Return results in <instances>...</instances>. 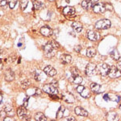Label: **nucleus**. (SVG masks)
I'll return each instance as SVG.
<instances>
[{
	"mask_svg": "<svg viewBox=\"0 0 121 121\" xmlns=\"http://www.w3.org/2000/svg\"><path fill=\"white\" fill-rule=\"evenodd\" d=\"M81 5H82V8L86 10H89L91 7L94 6L93 3H91V2H90L89 0H83V1L82 2Z\"/></svg>",
	"mask_w": 121,
	"mask_h": 121,
	"instance_id": "412c9836",
	"label": "nucleus"
},
{
	"mask_svg": "<svg viewBox=\"0 0 121 121\" xmlns=\"http://www.w3.org/2000/svg\"><path fill=\"white\" fill-rule=\"evenodd\" d=\"M103 99H104L105 100H107V101L110 100V98H109V95H105L104 97H103Z\"/></svg>",
	"mask_w": 121,
	"mask_h": 121,
	"instance_id": "58836bf2",
	"label": "nucleus"
},
{
	"mask_svg": "<svg viewBox=\"0 0 121 121\" xmlns=\"http://www.w3.org/2000/svg\"><path fill=\"white\" fill-rule=\"evenodd\" d=\"M85 88V86H81V85H79L77 87V88H76V90H77V92L78 93H81L82 91H83V89Z\"/></svg>",
	"mask_w": 121,
	"mask_h": 121,
	"instance_id": "72a5a7b5",
	"label": "nucleus"
},
{
	"mask_svg": "<svg viewBox=\"0 0 121 121\" xmlns=\"http://www.w3.org/2000/svg\"><path fill=\"white\" fill-rule=\"evenodd\" d=\"M65 112V107L64 106H60V108L58 109L57 112H56V119H61L64 116Z\"/></svg>",
	"mask_w": 121,
	"mask_h": 121,
	"instance_id": "5701e85b",
	"label": "nucleus"
},
{
	"mask_svg": "<svg viewBox=\"0 0 121 121\" xmlns=\"http://www.w3.org/2000/svg\"><path fill=\"white\" fill-rule=\"evenodd\" d=\"M97 66L94 63H89L86 67V73L88 76H93L96 73Z\"/></svg>",
	"mask_w": 121,
	"mask_h": 121,
	"instance_id": "423d86ee",
	"label": "nucleus"
},
{
	"mask_svg": "<svg viewBox=\"0 0 121 121\" xmlns=\"http://www.w3.org/2000/svg\"><path fill=\"white\" fill-rule=\"evenodd\" d=\"M89 1H90V2H91V3H92L93 4L95 5V3H96V2H98L99 0H89Z\"/></svg>",
	"mask_w": 121,
	"mask_h": 121,
	"instance_id": "a19ab883",
	"label": "nucleus"
},
{
	"mask_svg": "<svg viewBox=\"0 0 121 121\" xmlns=\"http://www.w3.org/2000/svg\"><path fill=\"white\" fill-rule=\"evenodd\" d=\"M110 56H111V57L115 60H118L120 58V53H119L118 50H117L116 48H114V49L111 52Z\"/></svg>",
	"mask_w": 121,
	"mask_h": 121,
	"instance_id": "6ab92c4d",
	"label": "nucleus"
},
{
	"mask_svg": "<svg viewBox=\"0 0 121 121\" xmlns=\"http://www.w3.org/2000/svg\"><path fill=\"white\" fill-rule=\"evenodd\" d=\"M100 89H101V86L100 85L97 83H91V90L95 93H99L100 91Z\"/></svg>",
	"mask_w": 121,
	"mask_h": 121,
	"instance_id": "393cba45",
	"label": "nucleus"
},
{
	"mask_svg": "<svg viewBox=\"0 0 121 121\" xmlns=\"http://www.w3.org/2000/svg\"><path fill=\"white\" fill-rule=\"evenodd\" d=\"M80 95H82V96L83 97V98H89L90 96H91V91H90V90L88 88H86V87H85V88L83 89V91H82L81 93H80Z\"/></svg>",
	"mask_w": 121,
	"mask_h": 121,
	"instance_id": "a878e982",
	"label": "nucleus"
},
{
	"mask_svg": "<svg viewBox=\"0 0 121 121\" xmlns=\"http://www.w3.org/2000/svg\"><path fill=\"white\" fill-rule=\"evenodd\" d=\"M44 3H41V2H36L34 3V7L35 9H37V10H40V9H42L44 7Z\"/></svg>",
	"mask_w": 121,
	"mask_h": 121,
	"instance_id": "cd10ccee",
	"label": "nucleus"
},
{
	"mask_svg": "<svg viewBox=\"0 0 121 121\" xmlns=\"http://www.w3.org/2000/svg\"><path fill=\"white\" fill-rule=\"evenodd\" d=\"M44 72L48 77H54L55 75H56V70L51 65L46 66L44 69Z\"/></svg>",
	"mask_w": 121,
	"mask_h": 121,
	"instance_id": "9d476101",
	"label": "nucleus"
},
{
	"mask_svg": "<svg viewBox=\"0 0 121 121\" xmlns=\"http://www.w3.org/2000/svg\"><path fill=\"white\" fill-rule=\"evenodd\" d=\"M3 68V64H2V62H1V60H0V69Z\"/></svg>",
	"mask_w": 121,
	"mask_h": 121,
	"instance_id": "37998d69",
	"label": "nucleus"
},
{
	"mask_svg": "<svg viewBox=\"0 0 121 121\" xmlns=\"http://www.w3.org/2000/svg\"><path fill=\"white\" fill-rule=\"evenodd\" d=\"M16 3H17V0H8V4L11 9L15 8Z\"/></svg>",
	"mask_w": 121,
	"mask_h": 121,
	"instance_id": "c756f323",
	"label": "nucleus"
},
{
	"mask_svg": "<svg viewBox=\"0 0 121 121\" xmlns=\"http://www.w3.org/2000/svg\"><path fill=\"white\" fill-rule=\"evenodd\" d=\"M30 84V82H29L28 80H23V81L22 82V86L23 87V88H26L27 86Z\"/></svg>",
	"mask_w": 121,
	"mask_h": 121,
	"instance_id": "473e14b6",
	"label": "nucleus"
},
{
	"mask_svg": "<svg viewBox=\"0 0 121 121\" xmlns=\"http://www.w3.org/2000/svg\"><path fill=\"white\" fill-rule=\"evenodd\" d=\"M7 4V0H2L1 2H0V6L3 7H6V6Z\"/></svg>",
	"mask_w": 121,
	"mask_h": 121,
	"instance_id": "f704fd0d",
	"label": "nucleus"
},
{
	"mask_svg": "<svg viewBox=\"0 0 121 121\" xmlns=\"http://www.w3.org/2000/svg\"><path fill=\"white\" fill-rule=\"evenodd\" d=\"M111 25H112V23L109 19H103L99 20L95 24V27L97 30H104V29H108L111 27Z\"/></svg>",
	"mask_w": 121,
	"mask_h": 121,
	"instance_id": "f257e3e1",
	"label": "nucleus"
},
{
	"mask_svg": "<svg viewBox=\"0 0 121 121\" xmlns=\"http://www.w3.org/2000/svg\"><path fill=\"white\" fill-rule=\"evenodd\" d=\"M108 76L111 78H117L121 76V71L116 66H112L108 73Z\"/></svg>",
	"mask_w": 121,
	"mask_h": 121,
	"instance_id": "0eeeda50",
	"label": "nucleus"
},
{
	"mask_svg": "<svg viewBox=\"0 0 121 121\" xmlns=\"http://www.w3.org/2000/svg\"><path fill=\"white\" fill-rule=\"evenodd\" d=\"M6 117H7V112H6L4 110H2L1 112H0V119L4 120Z\"/></svg>",
	"mask_w": 121,
	"mask_h": 121,
	"instance_id": "2f4dec72",
	"label": "nucleus"
},
{
	"mask_svg": "<svg viewBox=\"0 0 121 121\" xmlns=\"http://www.w3.org/2000/svg\"><path fill=\"white\" fill-rule=\"evenodd\" d=\"M86 36L90 40L92 41H96L99 39V34L96 31L94 30H88L86 32Z\"/></svg>",
	"mask_w": 121,
	"mask_h": 121,
	"instance_id": "6e6552de",
	"label": "nucleus"
},
{
	"mask_svg": "<svg viewBox=\"0 0 121 121\" xmlns=\"http://www.w3.org/2000/svg\"><path fill=\"white\" fill-rule=\"evenodd\" d=\"M62 99H64V101L68 103H74L75 99L73 97V95L69 92H65L62 94Z\"/></svg>",
	"mask_w": 121,
	"mask_h": 121,
	"instance_id": "9b49d317",
	"label": "nucleus"
},
{
	"mask_svg": "<svg viewBox=\"0 0 121 121\" xmlns=\"http://www.w3.org/2000/svg\"><path fill=\"white\" fill-rule=\"evenodd\" d=\"M72 28L74 29L76 32L80 33L82 31V24L79 22H73L72 23Z\"/></svg>",
	"mask_w": 121,
	"mask_h": 121,
	"instance_id": "a211bd4d",
	"label": "nucleus"
},
{
	"mask_svg": "<svg viewBox=\"0 0 121 121\" xmlns=\"http://www.w3.org/2000/svg\"><path fill=\"white\" fill-rule=\"evenodd\" d=\"M17 114H18V116L19 118L23 119V120H29V119L31 118L29 112L27 110L25 107H19L18 110H17Z\"/></svg>",
	"mask_w": 121,
	"mask_h": 121,
	"instance_id": "7ed1b4c3",
	"label": "nucleus"
},
{
	"mask_svg": "<svg viewBox=\"0 0 121 121\" xmlns=\"http://www.w3.org/2000/svg\"><path fill=\"white\" fill-rule=\"evenodd\" d=\"M2 101H3V95H0V104H1Z\"/></svg>",
	"mask_w": 121,
	"mask_h": 121,
	"instance_id": "79ce46f5",
	"label": "nucleus"
},
{
	"mask_svg": "<svg viewBox=\"0 0 121 121\" xmlns=\"http://www.w3.org/2000/svg\"><path fill=\"white\" fill-rule=\"evenodd\" d=\"M43 91L45 93L49 94V95H57L58 93L56 86L53 85V84H45V85H44Z\"/></svg>",
	"mask_w": 121,
	"mask_h": 121,
	"instance_id": "f03ea898",
	"label": "nucleus"
},
{
	"mask_svg": "<svg viewBox=\"0 0 121 121\" xmlns=\"http://www.w3.org/2000/svg\"><path fill=\"white\" fill-rule=\"evenodd\" d=\"M65 120H71V121H73V120H75V119H74V117H66V118L65 119Z\"/></svg>",
	"mask_w": 121,
	"mask_h": 121,
	"instance_id": "4c0bfd02",
	"label": "nucleus"
},
{
	"mask_svg": "<svg viewBox=\"0 0 121 121\" xmlns=\"http://www.w3.org/2000/svg\"><path fill=\"white\" fill-rule=\"evenodd\" d=\"M81 49H82V46L81 45H77V46L74 47V50L76 52H79L80 51H81Z\"/></svg>",
	"mask_w": 121,
	"mask_h": 121,
	"instance_id": "e433bc0d",
	"label": "nucleus"
},
{
	"mask_svg": "<svg viewBox=\"0 0 121 121\" xmlns=\"http://www.w3.org/2000/svg\"><path fill=\"white\" fill-rule=\"evenodd\" d=\"M48 1H49V2H54V1H56V0H48Z\"/></svg>",
	"mask_w": 121,
	"mask_h": 121,
	"instance_id": "c03bdc74",
	"label": "nucleus"
},
{
	"mask_svg": "<svg viewBox=\"0 0 121 121\" xmlns=\"http://www.w3.org/2000/svg\"><path fill=\"white\" fill-rule=\"evenodd\" d=\"M93 11L97 14H101V13H104L106 11L105 9V6L103 3H96L93 6Z\"/></svg>",
	"mask_w": 121,
	"mask_h": 121,
	"instance_id": "1a4fd4ad",
	"label": "nucleus"
},
{
	"mask_svg": "<svg viewBox=\"0 0 121 121\" xmlns=\"http://www.w3.org/2000/svg\"><path fill=\"white\" fill-rule=\"evenodd\" d=\"M63 14L67 17H72L75 15V10L72 7H65L63 9Z\"/></svg>",
	"mask_w": 121,
	"mask_h": 121,
	"instance_id": "f8f14e48",
	"label": "nucleus"
},
{
	"mask_svg": "<svg viewBox=\"0 0 121 121\" xmlns=\"http://www.w3.org/2000/svg\"><path fill=\"white\" fill-rule=\"evenodd\" d=\"M5 80L7 82H11L15 79V73L11 69H7L4 73Z\"/></svg>",
	"mask_w": 121,
	"mask_h": 121,
	"instance_id": "ddd939ff",
	"label": "nucleus"
},
{
	"mask_svg": "<svg viewBox=\"0 0 121 121\" xmlns=\"http://www.w3.org/2000/svg\"><path fill=\"white\" fill-rule=\"evenodd\" d=\"M60 60L63 64H69L72 62V56L69 54H62L60 56Z\"/></svg>",
	"mask_w": 121,
	"mask_h": 121,
	"instance_id": "f3484780",
	"label": "nucleus"
},
{
	"mask_svg": "<svg viewBox=\"0 0 121 121\" xmlns=\"http://www.w3.org/2000/svg\"><path fill=\"white\" fill-rule=\"evenodd\" d=\"M71 73H72V75L78 74V70L76 69V68H72V69H71Z\"/></svg>",
	"mask_w": 121,
	"mask_h": 121,
	"instance_id": "c9c22d12",
	"label": "nucleus"
},
{
	"mask_svg": "<svg viewBox=\"0 0 121 121\" xmlns=\"http://www.w3.org/2000/svg\"><path fill=\"white\" fill-rule=\"evenodd\" d=\"M35 120H38V121H45L47 120V117L44 116L43 113L38 112V113H36V116H35Z\"/></svg>",
	"mask_w": 121,
	"mask_h": 121,
	"instance_id": "b1692460",
	"label": "nucleus"
},
{
	"mask_svg": "<svg viewBox=\"0 0 121 121\" xmlns=\"http://www.w3.org/2000/svg\"><path fill=\"white\" fill-rule=\"evenodd\" d=\"M95 54H96V49L94 47H89L86 49V56L88 57H93L94 56H95Z\"/></svg>",
	"mask_w": 121,
	"mask_h": 121,
	"instance_id": "aec40b11",
	"label": "nucleus"
},
{
	"mask_svg": "<svg viewBox=\"0 0 121 121\" xmlns=\"http://www.w3.org/2000/svg\"><path fill=\"white\" fill-rule=\"evenodd\" d=\"M117 68H118V69L121 71V61L118 62V64H117Z\"/></svg>",
	"mask_w": 121,
	"mask_h": 121,
	"instance_id": "ea45409f",
	"label": "nucleus"
},
{
	"mask_svg": "<svg viewBox=\"0 0 121 121\" xmlns=\"http://www.w3.org/2000/svg\"><path fill=\"white\" fill-rule=\"evenodd\" d=\"M73 83L80 85V84L83 82V78H82V77L80 76L79 74H73Z\"/></svg>",
	"mask_w": 121,
	"mask_h": 121,
	"instance_id": "4be33fe9",
	"label": "nucleus"
},
{
	"mask_svg": "<svg viewBox=\"0 0 121 121\" xmlns=\"http://www.w3.org/2000/svg\"><path fill=\"white\" fill-rule=\"evenodd\" d=\"M107 119L110 120H118V116L116 113H110L109 115H107Z\"/></svg>",
	"mask_w": 121,
	"mask_h": 121,
	"instance_id": "bb28decb",
	"label": "nucleus"
},
{
	"mask_svg": "<svg viewBox=\"0 0 121 121\" xmlns=\"http://www.w3.org/2000/svg\"><path fill=\"white\" fill-rule=\"evenodd\" d=\"M74 112L77 116H85V117L88 116V112L81 107H76L74 109Z\"/></svg>",
	"mask_w": 121,
	"mask_h": 121,
	"instance_id": "2eb2a0df",
	"label": "nucleus"
},
{
	"mask_svg": "<svg viewBox=\"0 0 121 121\" xmlns=\"http://www.w3.org/2000/svg\"><path fill=\"white\" fill-rule=\"evenodd\" d=\"M110 69H111L110 65H108L106 63H103V64L99 65L98 70H99V74L104 77V76L108 75V73H109V71H110Z\"/></svg>",
	"mask_w": 121,
	"mask_h": 121,
	"instance_id": "39448f33",
	"label": "nucleus"
},
{
	"mask_svg": "<svg viewBox=\"0 0 121 121\" xmlns=\"http://www.w3.org/2000/svg\"><path fill=\"white\" fill-rule=\"evenodd\" d=\"M104 6H105L106 11H113V6L111 4V3H106V4H104Z\"/></svg>",
	"mask_w": 121,
	"mask_h": 121,
	"instance_id": "7c9ffc66",
	"label": "nucleus"
},
{
	"mask_svg": "<svg viewBox=\"0 0 121 121\" xmlns=\"http://www.w3.org/2000/svg\"><path fill=\"white\" fill-rule=\"evenodd\" d=\"M56 50H57V49L55 48V47L52 45L51 41L47 43L44 47V53H45V55L48 56H52V55H54Z\"/></svg>",
	"mask_w": 121,
	"mask_h": 121,
	"instance_id": "20e7f679",
	"label": "nucleus"
},
{
	"mask_svg": "<svg viewBox=\"0 0 121 121\" xmlns=\"http://www.w3.org/2000/svg\"><path fill=\"white\" fill-rule=\"evenodd\" d=\"M44 73H43L42 71H40V70H36L34 73L35 79L38 82H42V81H44V80H45V78L44 77Z\"/></svg>",
	"mask_w": 121,
	"mask_h": 121,
	"instance_id": "dca6fc26",
	"label": "nucleus"
},
{
	"mask_svg": "<svg viewBox=\"0 0 121 121\" xmlns=\"http://www.w3.org/2000/svg\"><path fill=\"white\" fill-rule=\"evenodd\" d=\"M40 33H41V35H43L44 36L48 37V36H51L52 35V30L49 27L44 26L40 28Z\"/></svg>",
	"mask_w": 121,
	"mask_h": 121,
	"instance_id": "4468645a",
	"label": "nucleus"
},
{
	"mask_svg": "<svg viewBox=\"0 0 121 121\" xmlns=\"http://www.w3.org/2000/svg\"><path fill=\"white\" fill-rule=\"evenodd\" d=\"M3 110H4L7 113H9L12 111V107L10 104H5L3 107Z\"/></svg>",
	"mask_w": 121,
	"mask_h": 121,
	"instance_id": "c85d7f7f",
	"label": "nucleus"
}]
</instances>
